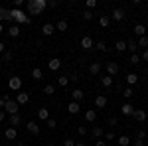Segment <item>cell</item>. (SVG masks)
I'll use <instances>...</instances> for the list:
<instances>
[{"label":"cell","instance_id":"40","mask_svg":"<svg viewBox=\"0 0 148 146\" xmlns=\"http://www.w3.org/2000/svg\"><path fill=\"white\" fill-rule=\"evenodd\" d=\"M10 101V97L8 95H4V97H0V111H4V107H6V103Z\"/></svg>","mask_w":148,"mask_h":146},{"label":"cell","instance_id":"18","mask_svg":"<svg viewBox=\"0 0 148 146\" xmlns=\"http://www.w3.org/2000/svg\"><path fill=\"white\" fill-rule=\"evenodd\" d=\"M134 34H136L138 38L146 36V26H144V24H136V26H134Z\"/></svg>","mask_w":148,"mask_h":146},{"label":"cell","instance_id":"25","mask_svg":"<svg viewBox=\"0 0 148 146\" xmlns=\"http://www.w3.org/2000/svg\"><path fill=\"white\" fill-rule=\"evenodd\" d=\"M126 83H128L130 87L136 85V83H138V75H136V73H128V75H126Z\"/></svg>","mask_w":148,"mask_h":146},{"label":"cell","instance_id":"17","mask_svg":"<svg viewBox=\"0 0 148 146\" xmlns=\"http://www.w3.org/2000/svg\"><path fill=\"white\" fill-rule=\"evenodd\" d=\"M89 73H91V75H99V73H101V63H99V61H93L91 65H89Z\"/></svg>","mask_w":148,"mask_h":146},{"label":"cell","instance_id":"47","mask_svg":"<svg viewBox=\"0 0 148 146\" xmlns=\"http://www.w3.org/2000/svg\"><path fill=\"white\" fill-rule=\"evenodd\" d=\"M77 132H79V136H85L87 134V128L85 126H77Z\"/></svg>","mask_w":148,"mask_h":146},{"label":"cell","instance_id":"21","mask_svg":"<svg viewBox=\"0 0 148 146\" xmlns=\"http://www.w3.org/2000/svg\"><path fill=\"white\" fill-rule=\"evenodd\" d=\"M83 95H85V93H83L81 89H73V91H71V99H73L75 103H79L81 99H83Z\"/></svg>","mask_w":148,"mask_h":146},{"label":"cell","instance_id":"54","mask_svg":"<svg viewBox=\"0 0 148 146\" xmlns=\"http://www.w3.org/2000/svg\"><path fill=\"white\" fill-rule=\"evenodd\" d=\"M4 51H6V44H4V42H0V53H4Z\"/></svg>","mask_w":148,"mask_h":146},{"label":"cell","instance_id":"2","mask_svg":"<svg viewBox=\"0 0 148 146\" xmlns=\"http://www.w3.org/2000/svg\"><path fill=\"white\" fill-rule=\"evenodd\" d=\"M10 20H14L16 24H30V22H32V18L26 16V14H24L22 10H18V8L10 10Z\"/></svg>","mask_w":148,"mask_h":146},{"label":"cell","instance_id":"5","mask_svg":"<svg viewBox=\"0 0 148 146\" xmlns=\"http://www.w3.org/2000/svg\"><path fill=\"white\" fill-rule=\"evenodd\" d=\"M8 87H10L12 91H22V79H20V77H10Z\"/></svg>","mask_w":148,"mask_h":146},{"label":"cell","instance_id":"41","mask_svg":"<svg viewBox=\"0 0 148 146\" xmlns=\"http://www.w3.org/2000/svg\"><path fill=\"white\" fill-rule=\"evenodd\" d=\"M85 8H87V10L97 8V0H87V2H85Z\"/></svg>","mask_w":148,"mask_h":146},{"label":"cell","instance_id":"23","mask_svg":"<svg viewBox=\"0 0 148 146\" xmlns=\"http://www.w3.org/2000/svg\"><path fill=\"white\" fill-rule=\"evenodd\" d=\"M38 119H40V121H47V119H49V111L44 109V107L38 109Z\"/></svg>","mask_w":148,"mask_h":146},{"label":"cell","instance_id":"49","mask_svg":"<svg viewBox=\"0 0 148 146\" xmlns=\"http://www.w3.org/2000/svg\"><path fill=\"white\" fill-rule=\"evenodd\" d=\"M63 146H75V140H71V138H67V140L63 142Z\"/></svg>","mask_w":148,"mask_h":146},{"label":"cell","instance_id":"44","mask_svg":"<svg viewBox=\"0 0 148 146\" xmlns=\"http://www.w3.org/2000/svg\"><path fill=\"white\" fill-rule=\"evenodd\" d=\"M46 123H47V128H56V126H57V123H56V119H47Z\"/></svg>","mask_w":148,"mask_h":146},{"label":"cell","instance_id":"13","mask_svg":"<svg viewBox=\"0 0 148 146\" xmlns=\"http://www.w3.org/2000/svg\"><path fill=\"white\" fill-rule=\"evenodd\" d=\"M4 136H6V140H16V136H18V130H16L14 126H8V128L4 130Z\"/></svg>","mask_w":148,"mask_h":146},{"label":"cell","instance_id":"42","mask_svg":"<svg viewBox=\"0 0 148 146\" xmlns=\"http://www.w3.org/2000/svg\"><path fill=\"white\" fill-rule=\"evenodd\" d=\"M95 47H97V49H99V51H107V49H109V47H107V44H105V42H97V44H95Z\"/></svg>","mask_w":148,"mask_h":146},{"label":"cell","instance_id":"28","mask_svg":"<svg viewBox=\"0 0 148 146\" xmlns=\"http://www.w3.org/2000/svg\"><path fill=\"white\" fill-rule=\"evenodd\" d=\"M97 119V111H85V121L87 123H95Z\"/></svg>","mask_w":148,"mask_h":146},{"label":"cell","instance_id":"7","mask_svg":"<svg viewBox=\"0 0 148 146\" xmlns=\"http://www.w3.org/2000/svg\"><path fill=\"white\" fill-rule=\"evenodd\" d=\"M28 101H30V95H28L26 91H18V93H16V103H18V105H26Z\"/></svg>","mask_w":148,"mask_h":146},{"label":"cell","instance_id":"53","mask_svg":"<svg viewBox=\"0 0 148 146\" xmlns=\"http://www.w3.org/2000/svg\"><path fill=\"white\" fill-rule=\"evenodd\" d=\"M4 121H6V112L0 111V123H4Z\"/></svg>","mask_w":148,"mask_h":146},{"label":"cell","instance_id":"38","mask_svg":"<svg viewBox=\"0 0 148 146\" xmlns=\"http://www.w3.org/2000/svg\"><path fill=\"white\" fill-rule=\"evenodd\" d=\"M99 24H101L103 28H107V26L111 24V18H109V16H101V18H99Z\"/></svg>","mask_w":148,"mask_h":146},{"label":"cell","instance_id":"24","mask_svg":"<svg viewBox=\"0 0 148 146\" xmlns=\"http://www.w3.org/2000/svg\"><path fill=\"white\" fill-rule=\"evenodd\" d=\"M128 144H130V138H128L126 134H123V136L116 138V146H128Z\"/></svg>","mask_w":148,"mask_h":146},{"label":"cell","instance_id":"51","mask_svg":"<svg viewBox=\"0 0 148 146\" xmlns=\"http://www.w3.org/2000/svg\"><path fill=\"white\" fill-rule=\"evenodd\" d=\"M95 146H107V142H105V140H101V138H99V140H95Z\"/></svg>","mask_w":148,"mask_h":146},{"label":"cell","instance_id":"19","mask_svg":"<svg viewBox=\"0 0 148 146\" xmlns=\"http://www.w3.org/2000/svg\"><path fill=\"white\" fill-rule=\"evenodd\" d=\"M8 123H10V126L16 128L18 124L22 123V119H20V114H10V117H8Z\"/></svg>","mask_w":148,"mask_h":146},{"label":"cell","instance_id":"56","mask_svg":"<svg viewBox=\"0 0 148 146\" xmlns=\"http://www.w3.org/2000/svg\"><path fill=\"white\" fill-rule=\"evenodd\" d=\"M75 146H85V142H75Z\"/></svg>","mask_w":148,"mask_h":146},{"label":"cell","instance_id":"16","mask_svg":"<svg viewBox=\"0 0 148 146\" xmlns=\"http://www.w3.org/2000/svg\"><path fill=\"white\" fill-rule=\"evenodd\" d=\"M95 107L105 109V107H107V97H105V95H97V97H95Z\"/></svg>","mask_w":148,"mask_h":146},{"label":"cell","instance_id":"8","mask_svg":"<svg viewBox=\"0 0 148 146\" xmlns=\"http://www.w3.org/2000/svg\"><path fill=\"white\" fill-rule=\"evenodd\" d=\"M81 47H83V49H91V47H95V42H93L91 36H85V38H81Z\"/></svg>","mask_w":148,"mask_h":146},{"label":"cell","instance_id":"32","mask_svg":"<svg viewBox=\"0 0 148 146\" xmlns=\"http://www.w3.org/2000/svg\"><path fill=\"white\" fill-rule=\"evenodd\" d=\"M2 20H10V10L0 8V24H2Z\"/></svg>","mask_w":148,"mask_h":146},{"label":"cell","instance_id":"3","mask_svg":"<svg viewBox=\"0 0 148 146\" xmlns=\"http://www.w3.org/2000/svg\"><path fill=\"white\" fill-rule=\"evenodd\" d=\"M18 109H20V105L16 101H8L6 107H4V112H8V114H18Z\"/></svg>","mask_w":148,"mask_h":146},{"label":"cell","instance_id":"30","mask_svg":"<svg viewBox=\"0 0 148 146\" xmlns=\"http://www.w3.org/2000/svg\"><path fill=\"white\" fill-rule=\"evenodd\" d=\"M32 77H34L36 81H40V79L44 77V71H42L40 67H34V69H32Z\"/></svg>","mask_w":148,"mask_h":146},{"label":"cell","instance_id":"12","mask_svg":"<svg viewBox=\"0 0 148 146\" xmlns=\"http://www.w3.org/2000/svg\"><path fill=\"white\" fill-rule=\"evenodd\" d=\"M134 119H136L138 123H144L148 119V114H146V111H142V109H134V114H132Z\"/></svg>","mask_w":148,"mask_h":146},{"label":"cell","instance_id":"20","mask_svg":"<svg viewBox=\"0 0 148 146\" xmlns=\"http://www.w3.org/2000/svg\"><path fill=\"white\" fill-rule=\"evenodd\" d=\"M6 34L10 36V38H18V36H20V28H18V24H14V26H10Z\"/></svg>","mask_w":148,"mask_h":146},{"label":"cell","instance_id":"27","mask_svg":"<svg viewBox=\"0 0 148 146\" xmlns=\"http://www.w3.org/2000/svg\"><path fill=\"white\" fill-rule=\"evenodd\" d=\"M67 111L71 112V114H77V112H79V103H75V101H71L67 105Z\"/></svg>","mask_w":148,"mask_h":146},{"label":"cell","instance_id":"34","mask_svg":"<svg viewBox=\"0 0 148 146\" xmlns=\"http://www.w3.org/2000/svg\"><path fill=\"white\" fill-rule=\"evenodd\" d=\"M2 59H4V61H12V59H14V51H10V49H6V51L2 53Z\"/></svg>","mask_w":148,"mask_h":146},{"label":"cell","instance_id":"26","mask_svg":"<svg viewBox=\"0 0 148 146\" xmlns=\"http://www.w3.org/2000/svg\"><path fill=\"white\" fill-rule=\"evenodd\" d=\"M101 85L109 89V87L113 85V77H111V75H103V77H101Z\"/></svg>","mask_w":148,"mask_h":146},{"label":"cell","instance_id":"4","mask_svg":"<svg viewBox=\"0 0 148 146\" xmlns=\"http://www.w3.org/2000/svg\"><path fill=\"white\" fill-rule=\"evenodd\" d=\"M105 69H107V75H116L119 71H121V67H119V63H114V61H109L107 65H105Z\"/></svg>","mask_w":148,"mask_h":146},{"label":"cell","instance_id":"6","mask_svg":"<svg viewBox=\"0 0 148 146\" xmlns=\"http://www.w3.org/2000/svg\"><path fill=\"white\" fill-rule=\"evenodd\" d=\"M125 16H126V12L123 10V8H114V10L111 12V18H113L114 22H121V20H125Z\"/></svg>","mask_w":148,"mask_h":146},{"label":"cell","instance_id":"31","mask_svg":"<svg viewBox=\"0 0 148 146\" xmlns=\"http://www.w3.org/2000/svg\"><path fill=\"white\" fill-rule=\"evenodd\" d=\"M114 49H116V51H125L126 49V42L125 40H119V42L114 44Z\"/></svg>","mask_w":148,"mask_h":146},{"label":"cell","instance_id":"33","mask_svg":"<svg viewBox=\"0 0 148 146\" xmlns=\"http://www.w3.org/2000/svg\"><path fill=\"white\" fill-rule=\"evenodd\" d=\"M67 83H69V77H65V75L57 77V85H59V87H67Z\"/></svg>","mask_w":148,"mask_h":146},{"label":"cell","instance_id":"52","mask_svg":"<svg viewBox=\"0 0 148 146\" xmlns=\"http://www.w3.org/2000/svg\"><path fill=\"white\" fill-rule=\"evenodd\" d=\"M47 6H49V8H56L57 2H56V0H47Z\"/></svg>","mask_w":148,"mask_h":146},{"label":"cell","instance_id":"35","mask_svg":"<svg viewBox=\"0 0 148 146\" xmlns=\"http://www.w3.org/2000/svg\"><path fill=\"white\" fill-rule=\"evenodd\" d=\"M44 93H46V95H53V93H56V85L47 83L46 87H44Z\"/></svg>","mask_w":148,"mask_h":146},{"label":"cell","instance_id":"46","mask_svg":"<svg viewBox=\"0 0 148 146\" xmlns=\"http://www.w3.org/2000/svg\"><path fill=\"white\" fill-rule=\"evenodd\" d=\"M109 124H111V126H116V124H119V119H116V117H109Z\"/></svg>","mask_w":148,"mask_h":146},{"label":"cell","instance_id":"43","mask_svg":"<svg viewBox=\"0 0 148 146\" xmlns=\"http://www.w3.org/2000/svg\"><path fill=\"white\" fill-rule=\"evenodd\" d=\"M123 95H125L126 99H130V97L134 95V91H132V87H126V89H125V93H123Z\"/></svg>","mask_w":148,"mask_h":146},{"label":"cell","instance_id":"36","mask_svg":"<svg viewBox=\"0 0 148 146\" xmlns=\"http://www.w3.org/2000/svg\"><path fill=\"white\" fill-rule=\"evenodd\" d=\"M105 142H114V140H116V136H114V132H111V130H109V132H105Z\"/></svg>","mask_w":148,"mask_h":146},{"label":"cell","instance_id":"48","mask_svg":"<svg viewBox=\"0 0 148 146\" xmlns=\"http://www.w3.org/2000/svg\"><path fill=\"white\" fill-rule=\"evenodd\" d=\"M136 138H138V140H144V138H146V132H144V130H138Z\"/></svg>","mask_w":148,"mask_h":146},{"label":"cell","instance_id":"1","mask_svg":"<svg viewBox=\"0 0 148 146\" xmlns=\"http://www.w3.org/2000/svg\"><path fill=\"white\" fill-rule=\"evenodd\" d=\"M26 6H28V12L32 16H38V14H42L47 8V0H30Z\"/></svg>","mask_w":148,"mask_h":146},{"label":"cell","instance_id":"50","mask_svg":"<svg viewBox=\"0 0 148 146\" xmlns=\"http://www.w3.org/2000/svg\"><path fill=\"white\" fill-rule=\"evenodd\" d=\"M140 59H142V61H148V49H144V51H142V56H140Z\"/></svg>","mask_w":148,"mask_h":146},{"label":"cell","instance_id":"58","mask_svg":"<svg viewBox=\"0 0 148 146\" xmlns=\"http://www.w3.org/2000/svg\"><path fill=\"white\" fill-rule=\"evenodd\" d=\"M146 87H148V79H146Z\"/></svg>","mask_w":148,"mask_h":146},{"label":"cell","instance_id":"59","mask_svg":"<svg viewBox=\"0 0 148 146\" xmlns=\"http://www.w3.org/2000/svg\"><path fill=\"white\" fill-rule=\"evenodd\" d=\"M46 146H53V144H46Z\"/></svg>","mask_w":148,"mask_h":146},{"label":"cell","instance_id":"15","mask_svg":"<svg viewBox=\"0 0 148 146\" xmlns=\"http://www.w3.org/2000/svg\"><path fill=\"white\" fill-rule=\"evenodd\" d=\"M53 32H56V26H53V24H44V26H42V34L44 36H51L53 34Z\"/></svg>","mask_w":148,"mask_h":146},{"label":"cell","instance_id":"14","mask_svg":"<svg viewBox=\"0 0 148 146\" xmlns=\"http://www.w3.org/2000/svg\"><path fill=\"white\" fill-rule=\"evenodd\" d=\"M103 134H105V130H103L101 126H93V128H91V136H93V140H99V138H103Z\"/></svg>","mask_w":148,"mask_h":146},{"label":"cell","instance_id":"37","mask_svg":"<svg viewBox=\"0 0 148 146\" xmlns=\"http://www.w3.org/2000/svg\"><path fill=\"white\" fill-rule=\"evenodd\" d=\"M138 47H148V36H142V38H138Z\"/></svg>","mask_w":148,"mask_h":146},{"label":"cell","instance_id":"22","mask_svg":"<svg viewBox=\"0 0 148 146\" xmlns=\"http://www.w3.org/2000/svg\"><path fill=\"white\" fill-rule=\"evenodd\" d=\"M67 28H69V24H67V20H63V18L56 24V30H57V32H65Z\"/></svg>","mask_w":148,"mask_h":146},{"label":"cell","instance_id":"11","mask_svg":"<svg viewBox=\"0 0 148 146\" xmlns=\"http://www.w3.org/2000/svg\"><path fill=\"white\" fill-rule=\"evenodd\" d=\"M26 128H28L30 134H34V136L40 134V126H38V123H34V121H30V123L26 124Z\"/></svg>","mask_w":148,"mask_h":146},{"label":"cell","instance_id":"10","mask_svg":"<svg viewBox=\"0 0 148 146\" xmlns=\"http://www.w3.org/2000/svg\"><path fill=\"white\" fill-rule=\"evenodd\" d=\"M47 67L51 69V71H57V69L61 67V59H59V57H51V59L47 61Z\"/></svg>","mask_w":148,"mask_h":146},{"label":"cell","instance_id":"45","mask_svg":"<svg viewBox=\"0 0 148 146\" xmlns=\"http://www.w3.org/2000/svg\"><path fill=\"white\" fill-rule=\"evenodd\" d=\"M91 18H93V12L91 10H85V12H83V20H91Z\"/></svg>","mask_w":148,"mask_h":146},{"label":"cell","instance_id":"57","mask_svg":"<svg viewBox=\"0 0 148 146\" xmlns=\"http://www.w3.org/2000/svg\"><path fill=\"white\" fill-rule=\"evenodd\" d=\"M2 32H4V26H2V24H0V34H2Z\"/></svg>","mask_w":148,"mask_h":146},{"label":"cell","instance_id":"29","mask_svg":"<svg viewBox=\"0 0 148 146\" xmlns=\"http://www.w3.org/2000/svg\"><path fill=\"white\" fill-rule=\"evenodd\" d=\"M126 49H128V51H132V53H136L138 44L134 42V40H128V42H126Z\"/></svg>","mask_w":148,"mask_h":146},{"label":"cell","instance_id":"55","mask_svg":"<svg viewBox=\"0 0 148 146\" xmlns=\"http://www.w3.org/2000/svg\"><path fill=\"white\" fill-rule=\"evenodd\" d=\"M134 146H144V140H138L136 138V140H134Z\"/></svg>","mask_w":148,"mask_h":146},{"label":"cell","instance_id":"9","mask_svg":"<svg viewBox=\"0 0 148 146\" xmlns=\"http://www.w3.org/2000/svg\"><path fill=\"white\" fill-rule=\"evenodd\" d=\"M121 114H125V117H132V114H134V107H132L130 103H125V105L121 107Z\"/></svg>","mask_w":148,"mask_h":146},{"label":"cell","instance_id":"39","mask_svg":"<svg viewBox=\"0 0 148 146\" xmlns=\"http://www.w3.org/2000/svg\"><path fill=\"white\" fill-rule=\"evenodd\" d=\"M128 63H132V65L140 63V56H138V53H132V56H130V59H128Z\"/></svg>","mask_w":148,"mask_h":146}]
</instances>
